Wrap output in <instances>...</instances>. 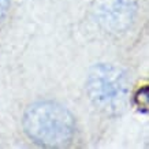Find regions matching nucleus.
<instances>
[{
	"label": "nucleus",
	"mask_w": 149,
	"mask_h": 149,
	"mask_svg": "<svg viewBox=\"0 0 149 149\" xmlns=\"http://www.w3.org/2000/svg\"><path fill=\"white\" fill-rule=\"evenodd\" d=\"M23 130L29 140L42 148H66L77 134L75 118L54 100L32 103L23 112Z\"/></svg>",
	"instance_id": "1"
},
{
	"label": "nucleus",
	"mask_w": 149,
	"mask_h": 149,
	"mask_svg": "<svg viewBox=\"0 0 149 149\" xmlns=\"http://www.w3.org/2000/svg\"><path fill=\"white\" fill-rule=\"evenodd\" d=\"M86 93L97 109L118 115L125 109L129 97V78L125 70L109 63L92 66L86 75Z\"/></svg>",
	"instance_id": "2"
},
{
	"label": "nucleus",
	"mask_w": 149,
	"mask_h": 149,
	"mask_svg": "<svg viewBox=\"0 0 149 149\" xmlns=\"http://www.w3.org/2000/svg\"><path fill=\"white\" fill-rule=\"evenodd\" d=\"M92 13L100 27L111 34L127 32L136 21V0H93Z\"/></svg>",
	"instance_id": "3"
},
{
	"label": "nucleus",
	"mask_w": 149,
	"mask_h": 149,
	"mask_svg": "<svg viewBox=\"0 0 149 149\" xmlns=\"http://www.w3.org/2000/svg\"><path fill=\"white\" fill-rule=\"evenodd\" d=\"M134 103H136L137 108L142 111V112H146L148 111V103H149V93H148V86L145 85L142 88H140L137 93L134 95Z\"/></svg>",
	"instance_id": "4"
},
{
	"label": "nucleus",
	"mask_w": 149,
	"mask_h": 149,
	"mask_svg": "<svg viewBox=\"0 0 149 149\" xmlns=\"http://www.w3.org/2000/svg\"><path fill=\"white\" fill-rule=\"evenodd\" d=\"M10 7H11V0H0V23L6 19Z\"/></svg>",
	"instance_id": "5"
}]
</instances>
